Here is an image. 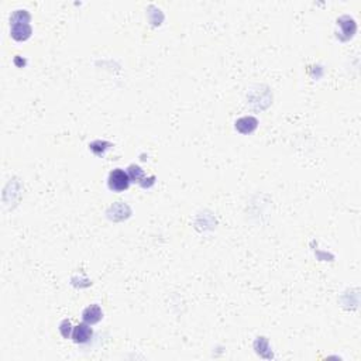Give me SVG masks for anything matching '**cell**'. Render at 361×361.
<instances>
[{"label":"cell","mask_w":361,"mask_h":361,"mask_svg":"<svg viewBox=\"0 0 361 361\" xmlns=\"http://www.w3.org/2000/svg\"><path fill=\"white\" fill-rule=\"evenodd\" d=\"M257 127V120L254 117H241L240 120H237L236 123V128L240 131V133H251L254 128Z\"/></svg>","instance_id":"5"},{"label":"cell","mask_w":361,"mask_h":361,"mask_svg":"<svg viewBox=\"0 0 361 361\" xmlns=\"http://www.w3.org/2000/svg\"><path fill=\"white\" fill-rule=\"evenodd\" d=\"M103 316V312L99 305H92L89 308H86L82 313V319L88 325H95L97 322H100V319Z\"/></svg>","instance_id":"3"},{"label":"cell","mask_w":361,"mask_h":361,"mask_svg":"<svg viewBox=\"0 0 361 361\" xmlns=\"http://www.w3.org/2000/svg\"><path fill=\"white\" fill-rule=\"evenodd\" d=\"M61 333H62V336L64 337H69V331H71V322L69 320H64L62 323H61Z\"/></svg>","instance_id":"6"},{"label":"cell","mask_w":361,"mask_h":361,"mask_svg":"<svg viewBox=\"0 0 361 361\" xmlns=\"http://www.w3.org/2000/svg\"><path fill=\"white\" fill-rule=\"evenodd\" d=\"M72 339L75 343L79 344H85L89 340L92 339V329L89 328L88 323H81L78 326H75L74 331H72Z\"/></svg>","instance_id":"2"},{"label":"cell","mask_w":361,"mask_h":361,"mask_svg":"<svg viewBox=\"0 0 361 361\" xmlns=\"http://www.w3.org/2000/svg\"><path fill=\"white\" fill-rule=\"evenodd\" d=\"M30 34H31V27L27 23H13V27H11L13 38L22 41V40L29 38Z\"/></svg>","instance_id":"4"},{"label":"cell","mask_w":361,"mask_h":361,"mask_svg":"<svg viewBox=\"0 0 361 361\" xmlns=\"http://www.w3.org/2000/svg\"><path fill=\"white\" fill-rule=\"evenodd\" d=\"M107 183H109V188L112 191L123 192L126 191L128 188V185H130V177H128V174L126 171L117 168V170H113L109 174Z\"/></svg>","instance_id":"1"}]
</instances>
